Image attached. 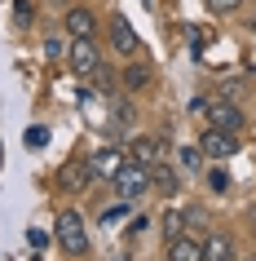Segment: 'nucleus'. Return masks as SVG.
<instances>
[{
    "label": "nucleus",
    "mask_w": 256,
    "mask_h": 261,
    "mask_svg": "<svg viewBox=\"0 0 256 261\" xmlns=\"http://www.w3.org/2000/svg\"><path fill=\"white\" fill-rule=\"evenodd\" d=\"M93 84H97V93H106V97L115 93V75H110L106 67H97V71H93Z\"/></svg>",
    "instance_id": "obj_18"
},
{
    "label": "nucleus",
    "mask_w": 256,
    "mask_h": 261,
    "mask_svg": "<svg viewBox=\"0 0 256 261\" xmlns=\"http://www.w3.org/2000/svg\"><path fill=\"white\" fill-rule=\"evenodd\" d=\"M199 151L208 155V160H216V164H221V160H230V155L239 151V142H234V133H221V128H212V124H208V133L199 138Z\"/></svg>",
    "instance_id": "obj_3"
},
{
    "label": "nucleus",
    "mask_w": 256,
    "mask_h": 261,
    "mask_svg": "<svg viewBox=\"0 0 256 261\" xmlns=\"http://www.w3.org/2000/svg\"><path fill=\"white\" fill-rule=\"evenodd\" d=\"M199 160H203L199 146H181V164H186V168H199Z\"/></svg>",
    "instance_id": "obj_21"
},
{
    "label": "nucleus",
    "mask_w": 256,
    "mask_h": 261,
    "mask_svg": "<svg viewBox=\"0 0 256 261\" xmlns=\"http://www.w3.org/2000/svg\"><path fill=\"white\" fill-rule=\"evenodd\" d=\"M177 186H181V177H177V168H173V164H150V191L173 195Z\"/></svg>",
    "instance_id": "obj_11"
},
{
    "label": "nucleus",
    "mask_w": 256,
    "mask_h": 261,
    "mask_svg": "<svg viewBox=\"0 0 256 261\" xmlns=\"http://www.w3.org/2000/svg\"><path fill=\"white\" fill-rule=\"evenodd\" d=\"M203 261H239L234 257V239H230L225 230H212L203 239Z\"/></svg>",
    "instance_id": "obj_9"
},
{
    "label": "nucleus",
    "mask_w": 256,
    "mask_h": 261,
    "mask_svg": "<svg viewBox=\"0 0 256 261\" xmlns=\"http://www.w3.org/2000/svg\"><path fill=\"white\" fill-rule=\"evenodd\" d=\"M102 67V54H97L93 40H71V71L75 75H93Z\"/></svg>",
    "instance_id": "obj_5"
},
{
    "label": "nucleus",
    "mask_w": 256,
    "mask_h": 261,
    "mask_svg": "<svg viewBox=\"0 0 256 261\" xmlns=\"http://www.w3.org/2000/svg\"><path fill=\"white\" fill-rule=\"evenodd\" d=\"M133 120V102H115V124H128Z\"/></svg>",
    "instance_id": "obj_23"
},
{
    "label": "nucleus",
    "mask_w": 256,
    "mask_h": 261,
    "mask_svg": "<svg viewBox=\"0 0 256 261\" xmlns=\"http://www.w3.org/2000/svg\"><path fill=\"white\" fill-rule=\"evenodd\" d=\"M247 261H256V257H247Z\"/></svg>",
    "instance_id": "obj_31"
},
{
    "label": "nucleus",
    "mask_w": 256,
    "mask_h": 261,
    "mask_svg": "<svg viewBox=\"0 0 256 261\" xmlns=\"http://www.w3.org/2000/svg\"><path fill=\"white\" fill-rule=\"evenodd\" d=\"M208 120H212V128H221V133H239L243 128V111L234 107V102H212V107H208Z\"/></svg>",
    "instance_id": "obj_8"
},
{
    "label": "nucleus",
    "mask_w": 256,
    "mask_h": 261,
    "mask_svg": "<svg viewBox=\"0 0 256 261\" xmlns=\"http://www.w3.org/2000/svg\"><path fill=\"white\" fill-rule=\"evenodd\" d=\"M106 31H110V49H115V54H124V58L137 54V31H133V22H128L124 14H110Z\"/></svg>",
    "instance_id": "obj_4"
},
{
    "label": "nucleus",
    "mask_w": 256,
    "mask_h": 261,
    "mask_svg": "<svg viewBox=\"0 0 256 261\" xmlns=\"http://www.w3.org/2000/svg\"><path fill=\"white\" fill-rule=\"evenodd\" d=\"M208 186H212L216 195H225L230 191V173H225V168H208Z\"/></svg>",
    "instance_id": "obj_17"
},
{
    "label": "nucleus",
    "mask_w": 256,
    "mask_h": 261,
    "mask_svg": "<svg viewBox=\"0 0 256 261\" xmlns=\"http://www.w3.org/2000/svg\"><path fill=\"white\" fill-rule=\"evenodd\" d=\"M239 93H243V84H239V80H225V84H221V97H225V102H234Z\"/></svg>",
    "instance_id": "obj_25"
},
{
    "label": "nucleus",
    "mask_w": 256,
    "mask_h": 261,
    "mask_svg": "<svg viewBox=\"0 0 256 261\" xmlns=\"http://www.w3.org/2000/svg\"><path fill=\"white\" fill-rule=\"evenodd\" d=\"M22 142H27L31 151H40V146H49V128H44V124H31L27 133H22Z\"/></svg>",
    "instance_id": "obj_16"
},
{
    "label": "nucleus",
    "mask_w": 256,
    "mask_h": 261,
    "mask_svg": "<svg viewBox=\"0 0 256 261\" xmlns=\"http://www.w3.org/2000/svg\"><path fill=\"white\" fill-rule=\"evenodd\" d=\"M124 213H128V199H124V204H115V208H102V226H110V221H120Z\"/></svg>",
    "instance_id": "obj_20"
},
{
    "label": "nucleus",
    "mask_w": 256,
    "mask_h": 261,
    "mask_svg": "<svg viewBox=\"0 0 256 261\" xmlns=\"http://www.w3.org/2000/svg\"><path fill=\"white\" fill-rule=\"evenodd\" d=\"M186 36H190V49H194V58H203V27H186Z\"/></svg>",
    "instance_id": "obj_19"
},
{
    "label": "nucleus",
    "mask_w": 256,
    "mask_h": 261,
    "mask_svg": "<svg viewBox=\"0 0 256 261\" xmlns=\"http://www.w3.org/2000/svg\"><path fill=\"white\" fill-rule=\"evenodd\" d=\"M110 181H115L120 199H137V195H146V191H150V168L133 160V164H124V168H120V173H115Z\"/></svg>",
    "instance_id": "obj_2"
},
{
    "label": "nucleus",
    "mask_w": 256,
    "mask_h": 261,
    "mask_svg": "<svg viewBox=\"0 0 256 261\" xmlns=\"http://www.w3.org/2000/svg\"><path fill=\"white\" fill-rule=\"evenodd\" d=\"M181 234H186V213H168V217H163V239H181Z\"/></svg>",
    "instance_id": "obj_15"
},
{
    "label": "nucleus",
    "mask_w": 256,
    "mask_h": 261,
    "mask_svg": "<svg viewBox=\"0 0 256 261\" xmlns=\"http://www.w3.org/2000/svg\"><path fill=\"white\" fill-rule=\"evenodd\" d=\"M44 54H49V58H53V62H58V58L67 54V44H62V40H49V44H44Z\"/></svg>",
    "instance_id": "obj_27"
},
{
    "label": "nucleus",
    "mask_w": 256,
    "mask_h": 261,
    "mask_svg": "<svg viewBox=\"0 0 256 261\" xmlns=\"http://www.w3.org/2000/svg\"><path fill=\"white\" fill-rule=\"evenodd\" d=\"M0 160H5V151H0Z\"/></svg>",
    "instance_id": "obj_30"
},
{
    "label": "nucleus",
    "mask_w": 256,
    "mask_h": 261,
    "mask_svg": "<svg viewBox=\"0 0 256 261\" xmlns=\"http://www.w3.org/2000/svg\"><path fill=\"white\" fill-rule=\"evenodd\" d=\"M67 36H71V40H93V36H97V18H93V9H84V5L67 9Z\"/></svg>",
    "instance_id": "obj_7"
},
{
    "label": "nucleus",
    "mask_w": 256,
    "mask_h": 261,
    "mask_svg": "<svg viewBox=\"0 0 256 261\" xmlns=\"http://www.w3.org/2000/svg\"><path fill=\"white\" fill-rule=\"evenodd\" d=\"M239 5H243V0H208V9H212V14H234Z\"/></svg>",
    "instance_id": "obj_22"
},
{
    "label": "nucleus",
    "mask_w": 256,
    "mask_h": 261,
    "mask_svg": "<svg viewBox=\"0 0 256 261\" xmlns=\"http://www.w3.org/2000/svg\"><path fill=\"white\" fill-rule=\"evenodd\" d=\"M141 5H150V0H141Z\"/></svg>",
    "instance_id": "obj_29"
},
{
    "label": "nucleus",
    "mask_w": 256,
    "mask_h": 261,
    "mask_svg": "<svg viewBox=\"0 0 256 261\" xmlns=\"http://www.w3.org/2000/svg\"><path fill=\"white\" fill-rule=\"evenodd\" d=\"M168 261H203V244H194V239H168Z\"/></svg>",
    "instance_id": "obj_12"
},
{
    "label": "nucleus",
    "mask_w": 256,
    "mask_h": 261,
    "mask_svg": "<svg viewBox=\"0 0 256 261\" xmlns=\"http://www.w3.org/2000/svg\"><path fill=\"white\" fill-rule=\"evenodd\" d=\"M58 181H62L67 191H89V181H93V173H89V160H67Z\"/></svg>",
    "instance_id": "obj_10"
},
{
    "label": "nucleus",
    "mask_w": 256,
    "mask_h": 261,
    "mask_svg": "<svg viewBox=\"0 0 256 261\" xmlns=\"http://www.w3.org/2000/svg\"><path fill=\"white\" fill-rule=\"evenodd\" d=\"M27 244L36 248V252H40V248L49 244V234H44V230H36V226H31V230H27Z\"/></svg>",
    "instance_id": "obj_24"
},
{
    "label": "nucleus",
    "mask_w": 256,
    "mask_h": 261,
    "mask_svg": "<svg viewBox=\"0 0 256 261\" xmlns=\"http://www.w3.org/2000/svg\"><path fill=\"white\" fill-rule=\"evenodd\" d=\"M252 217H256V213H252Z\"/></svg>",
    "instance_id": "obj_32"
},
{
    "label": "nucleus",
    "mask_w": 256,
    "mask_h": 261,
    "mask_svg": "<svg viewBox=\"0 0 256 261\" xmlns=\"http://www.w3.org/2000/svg\"><path fill=\"white\" fill-rule=\"evenodd\" d=\"M128 151H133V160L137 164H159V155H163V142H155V138H137L133 146H128Z\"/></svg>",
    "instance_id": "obj_13"
},
{
    "label": "nucleus",
    "mask_w": 256,
    "mask_h": 261,
    "mask_svg": "<svg viewBox=\"0 0 256 261\" xmlns=\"http://www.w3.org/2000/svg\"><path fill=\"white\" fill-rule=\"evenodd\" d=\"M146 226H150V217H146V213H137V217H133V226H128V230H133V234H141V230H146Z\"/></svg>",
    "instance_id": "obj_28"
},
{
    "label": "nucleus",
    "mask_w": 256,
    "mask_h": 261,
    "mask_svg": "<svg viewBox=\"0 0 256 261\" xmlns=\"http://www.w3.org/2000/svg\"><path fill=\"white\" fill-rule=\"evenodd\" d=\"M31 22V0H18V27H27Z\"/></svg>",
    "instance_id": "obj_26"
},
{
    "label": "nucleus",
    "mask_w": 256,
    "mask_h": 261,
    "mask_svg": "<svg viewBox=\"0 0 256 261\" xmlns=\"http://www.w3.org/2000/svg\"><path fill=\"white\" fill-rule=\"evenodd\" d=\"M120 168H124V151H120V146H102V151L89 155V173H93V181L97 177H115Z\"/></svg>",
    "instance_id": "obj_6"
},
{
    "label": "nucleus",
    "mask_w": 256,
    "mask_h": 261,
    "mask_svg": "<svg viewBox=\"0 0 256 261\" xmlns=\"http://www.w3.org/2000/svg\"><path fill=\"white\" fill-rule=\"evenodd\" d=\"M146 84H150V67L146 62H133V67L124 71V89H128V93H141Z\"/></svg>",
    "instance_id": "obj_14"
},
{
    "label": "nucleus",
    "mask_w": 256,
    "mask_h": 261,
    "mask_svg": "<svg viewBox=\"0 0 256 261\" xmlns=\"http://www.w3.org/2000/svg\"><path fill=\"white\" fill-rule=\"evenodd\" d=\"M53 234H58V244L67 248L71 257H84V252H89V230H84V217L75 213V208L58 213V221H53Z\"/></svg>",
    "instance_id": "obj_1"
}]
</instances>
